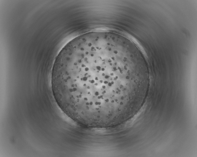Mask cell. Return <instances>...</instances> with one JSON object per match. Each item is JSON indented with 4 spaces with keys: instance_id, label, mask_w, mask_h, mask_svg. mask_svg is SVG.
Returning a JSON list of instances; mask_svg holds the SVG:
<instances>
[{
    "instance_id": "6da1fadb",
    "label": "cell",
    "mask_w": 197,
    "mask_h": 157,
    "mask_svg": "<svg viewBox=\"0 0 197 157\" xmlns=\"http://www.w3.org/2000/svg\"><path fill=\"white\" fill-rule=\"evenodd\" d=\"M150 81L141 51L121 34L106 31L80 35L57 56L53 94L64 112L85 127L124 122L142 106Z\"/></svg>"
}]
</instances>
